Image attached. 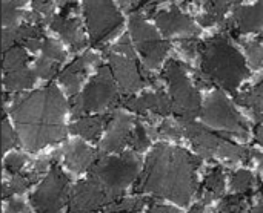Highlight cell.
Masks as SVG:
<instances>
[{
	"instance_id": "obj_13",
	"label": "cell",
	"mask_w": 263,
	"mask_h": 213,
	"mask_svg": "<svg viewBox=\"0 0 263 213\" xmlns=\"http://www.w3.org/2000/svg\"><path fill=\"white\" fill-rule=\"evenodd\" d=\"M183 129V135L193 143L194 149L200 155V158H214L217 157L225 137L217 135L203 123H197L196 120H177Z\"/></svg>"
},
{
	"instance_id": "obj_50",
	"label": "cell",
	"mask_w": 263,
	"mask_h": 213,
	"mask_svg": "<svg viewBox=\"0 0 263 213\" xmlns=\"http://www.w3.org/2000/svg\"><path fill=\"white\" fill-rule=\"evenodd\" d=\"M12 2H14L18 8H22V6L25 5V0H12Z\"/></svg>"
},
{
	"instance_id": "obj_7",
	"label": "cell",
	"mask_w": 263,
	"mask_h": 213,
	"mask_svg": "<svg viewBox=\"0 0 263 213\" xmlns=\"http://www.w3.org/2000/svg\"><path fill=\"white\" fill-rule=\"evenodd\" d=\"M69 178L57 161L51 163L49 172L31 195V204L37 213H60L69 204Z\"/></svg>"
},
{
	"instance_id": "obj_47",
	"label": "cell",
	"mask_w": 263,
	"mask_h": 213,
	"mask_svg": "<svg viewBox=\"0 0 263 213\" xmlns=\"http://www.w3.org/2000/svg\"><path fill=\"white\" fill-rule=\"evenodd\" d=\"M253 158L257 160L260 169H263V152H257V151H253Z\"/></svg>"
},
{
	"instance_id": "obj_30",
	"label": "cell",
	"mask_w": 263,
	"mask_h": 213,
	"mask_svg": "<svg viewBox=\"0 0 263 213\" xmlns=\"http://www.w3.org/2000/svg\"><path fill=\"white\" fill-rule=\"evenodd\" d=\"M253 183L254 177L250 171H237L231 175V186L236 194H243L250 197L253 194Z\"/></svg>"
},
{
	"instance_id": "obj_48",
	"label": "cell",
	"mask_w": 263,
	"mask_h": 213,
	"mask_svg": "<svg viewBox=\"0 0 263 213\" xmlns=\"http://www.w3.org/2000/svg\"><path fill=\"white\" fill-rule=\"evenodd\" d=\"M253 213H263V194H262V198H260V203L253 209Z\"/></svg>"
},
{
	"instance_id": "obj_17",
	"label": "cell",
	"mask_w": 263,
	"mask_h": 213,
	"mask_svg": "<svg viewBox=\"0 0 263 213\" xmlns=\"http://www.w3.org/2000/svg\"><path fill=\"white\" fill-rule=\"evenodd\" d=\"M225 28L236 34L263 32V0L251 6H237Z\"/></svg>"
},
{
	"instance_id": "obj_20",
	"label": "cell",
	"mask_w": 263,
	"mask_h": 213,
	"mask_svg": "<svg viewBox=\"0 0 263 213\" xmlns=\"http://www.w3.org/2000/svg\"><path fill=\"white\" fill-rule=\"evenodd\" d=\"M97 158L99 157L96 155V151L86 146L83 141H74L65 147V164L76 174L88 172Z\"/></svg>"
},
{
	"instance_id": "obj_25",
	"label": "cell",
	"mask_w": 263,
	"mask_h": 213,
	"mask_svg": "<svg viewBox=\"0 0 263 213\" xmlns=\"http://www.w3.org/2000/svg\"><path fill=\"white\" fill-rule=\"evenodd\" d=\"M233 0H205L203 8L205 14L199 17V23L202 26H213L217 23H222L225 12L230 9Z\"/></svg>"
},
{
	"instance_id": "obj_51",
	"label": "cell",
	"mask_w": 263,
	"mask_h": 213,
	"mask_svg": "<svg viewBox=\"0 0 263 213\" xmlns=\"http://www.w3.org/2000/svg\"><path fill=\"white\" fill-rule=\"evenodd\" d=\"M260 40H263V32H262V34H260Z\"/></svg>"
},
{
	"instance_id": "obj_26",
	"label": "cell",
	"mask_w": 263,
	"mask_h": 213,
	"mask_svg": "<svg viewBox=\"0 0 263 213\" xmlns=\"http://www.w3.org/2000/svg\"><path fill=\"white\" fill-rule=\"evenodd\" d=\"M236 103L243 106V108H248V109H253L257 115H262L263 114V80L260 83H257L253 89L250 91H245L242 94H237L236 95Z\"/></svg>"
},
{
	"instance_id": "obj_38",
	"label": "cell",
	"mask_w": 263,
	"mask_h": 213,
	"mask_svg": "<svg viewBox=\"0 0 263 213\" xmlns=\"http://www.w3.org/2000/svg\"><path fill=\"white\" fill-rule=\"evenodd\" d=\"M17 137H18V135L14 134V131H12V127L9 126L8 120L3 117V121H2V147H3L5 152L17 144Z\"/></svg>"
},
{
	"instance_id": "obj_21",
	"label": "cell",
	"mask_w": 263,
	"mask_h": 213,
	"mask_svg": "<svg viewBox=\"0 0 263 213\" xmlns=\"http://www.w3.org/2000/svg\"><path fill=\"white\" fill-rule=\"evenodd\" d=\"M51 28L76 51L85 48L86 40L82 31V25L77 18H71L66 15H57L51 22Z\"/></svg>"
},
{
	"instance_id": "obj_16",
	"label": "cell",
	"mask_w": 263,
	"mask_h": 213,
	"mask_svg": "<svg viewBox=\"0 0 263 213\" xmlns=\"http://www.w3.org/2000/svg\"><path fill=\"white\" fill-rule=\"evenodd\" d=\"M156 23L165 37L190 38L199 32L193 18H190L186 14H183L177 6L171 8L170 11H160L156 15Z\"/></svg>"
},
{
	"instance_id": "obj_35",
	"label": "cell",
	"mask_w": 263,
	"mask_h": 213,
	"mask_svg": "<svg viewBox=\"0 0 263 213\" xmlns=\"http://www.w3.org/2000/svg\"><path fill=\"white\" fill-rule=\"evenodd\" d=\"M42 55L49 58V60H54L57 63H62L66 57V54L63 52V49L60 48V45L51 38H45L43 41V46H42Z\"/></svg>"
},
{
	"instance_id": "obj_10",
	"label": "cell",
	"mask_w": 263,
	"mask_h": 213,
	"mask_svg": "<svg viewBox=\"0 0 263 213\" xmlns=\"http://www.w3.org/2000/svg\"><path fill=\"white\" fill-rule=\"evenodd\" d=\"M83 14L92 46H100L122 25V15L112 0H85Z\"/></svg>"
},
{
	"instance_id": "obj_42",
	"label": "cell",
	"mask_w": 263,
	"mask_h": 213,
	"mask_svg": "<svg viewBox=\"0 0 263 213\" xmlns=\"http://www.w3.org/2000/svg\"><path fill=\"white\" fill-rule=\"evenodd\" d=\"M34 11L40 17H46L52 11V0H34Z\"/></svg>"
},
{
	"instance_id": "obj_39",
	"label": "cell",
	"mask_w": 263,
	"mask_h": 213,
	"mask_svg": "<svg viewBox=\"0 0 263 213\" xmlns=\"http://www.w3.org/2000/svg\"><path fill=\"white\" fill-rule=\"evenodd\" d=\"M25 163H26L25 155H22V154H11V155H8L6 160H5V169H6L11 175H17V174L22 172Z\"/></svg>"
},
{
	"instance_id": "obj_1",
	"label": "cell",
	"mask_w": 263,
	"mask_h": 213,
	"mask_svg": "<svg viewBox=\"0 0 263 213\" xmlns=\"http://www.w3.org/2000/svg\"><path fill=\"white\" fill-rule=\"evenodd\" d=\"M199 166L200 158L182 147L160 143L148 155L134 190L153 194L177 206H188L197 192L196 171Z\"/></svg>"
},
{
	"instance_id": "obj_32",
	"label": "cell",
	"mask_w": 263,
	"mask_h": 213,
	"mask_svg": "<svg viewBox=\"0 0 263 213\" xmlns=\"http://www.w3.org/2000/svg\"><path fill=\"white\" fill-rule=\"evenodd\" d=\"M59 66H60V63H57L54 60H49V58L42 55L39 60H35V65H34L32 71L35 72L37 77L45 78V80H51L59 74Z\"/></svg>"
},
{
	"instance_id": "obj_33",
	"label": "cell",
	"mask_w": 263,
	"mask_h": 213,
	"mask_svg": "<svg viewBox=\"0 0 263 213\" xmlns=\"http://www.w3.org/2000/svg\"><path fill=\"white\" fill-rule=\"evenodd\" d=\"M129 144H131L133 151H136V152H143L149 146V137H148L145 127L142 126V123H136L134 131L129 138Z\"/></svg>"
},
{
	"instance_id": "obj_31",
	"label": "cell",
	"mask_w": 263,
	"mask_h": 213,
	"mask_svg": "<svg viewBox=\"0 0 263 213\" xmlns=\"http://www.w3.org/2000/svg\"><path fill=\"white\" fill-rule=\"evenodd\" d=\"M248 204V195L243 194H236L223 198L219 204V212L220 213H242Z\"/></svg>"
},
{
	"instance_id": "obj_19",
	"label": "cell",
	"mask_w": 263,
	"mask_h": 213,
	"mask_svg": "<svg viewBox=\"0 0 263 213\" xmlns=\"http://www.w3.org/2000/svg\"><path fill=\"white\" fill-rule=\"evenodd\" d=\"M97 60V57L92 52H86L76 58L71 65H68L62 72H60V83L66 88V91L74 97L79 94L80 86L85 80V75L89 69V66Z\"/></svg>"
},
{
	"instance_id": "obj_15",
	"label": "cell",
	"mask_w": 263,
	"mask_h": 213,
	"mask_svg": "<svg viewBox=\"0 0 263 213\" xmlns=\"http://www.w3.org/2000/svg\"><path fill=\"white\" fill-rule=\"evenodd\" d=\"M43 29L39 23H23L20 26L5 28L2 34L3 51L12 46H23L29 51L42 49L43 46Z\"/></svg>"
},
{
	"instance_id": "obj_14",
	"label": "cell",
	"mask_w": 263,
	"mask_h": 213,
	"mask_svg": "<svg viewBox=\"0 0 263 213\" xmlns=\"http://www.w3.org/2000/svg\"><path fill=\"white\" fill-rule=\"evenodd\" d=\"M133 131H134L133 117L125 112L114 111L111 114V118L106 126V135L103 137V140L100 143L102 155H108L112 152H122L123 147L129 143Z\"/></svg>"
},
{
	"instance_id": "obj_44",
	"label": "cell",
	"mask_w": 263,
	"mask_h": 213,
	"mask_svg": "<svg viewBox=\"0 0 263 213\" xmlns=\"http://www.w3.org/2000/svg\"><path fill=\"white\" fill-rule=\"evenodd\" d=\"M148 213H179L176 209L165 206V204H157V203H151Z\"/></svg>"
},
{
	"instance_id": "obj_22",
	"label": "cell",
	"mask_w": 263,
	"mask_h": 213,
	"mask_svg": "<svg viewBox=\"0 0 263 213\" xmlns=\"http://www.w3.org/2000/svg\"><path fill=\"white\" fill-rule=\"evenodd\" d=\"M111 115H91V117H80L77 121H74L69 127V131L83 140L88 141H97L103 129L108 126Z\"/></svg>"
},
{
	"instance_id": "obj_18",
	"label": "cell",
	"mask_w": 263,
	"mask_h": 213,
	"mask_svg": "<svg viewBox=\"0 0 263 213\" xmlns=\"http://www.w3.org/2000/svg\"><path fill=\"white\" fill-rule=\"evenodd\" d=\"M122 104L140 115L146 114L148 111L162 117H168L170 114H173V100L162 91L143 94L140 97H128L122 100Z\"/></svg>"
},
{
	"instance_id": "obj_28",
	"label": "cell",
	"mask_w": 263,
	"mask_h": 213,
	"mask_svg": "<svg viewBox=\"0 0 263 213\" xmlns=\"http://www.w3.org/2000/svg\"><path fill=\"white\" fill-rule=\"evenodd\" d=\"M28 63V54L23 46H12L5 51L3 54V71H15L26 68Z\"/></svg>"
},
{
	"instance_id": "obj_23",
	"label": "cell",
	"mask_w": 263,
	"mask_h": 213,
	"mask_svg": "<svg viewBox=\"0 0 263 213\" xmlns=\"http://www.w3.org/2000/svg\"><path fill=\"white\" fill-rule=\"evenodd\" d=\"M35 77H37L35 72L31 71L26 66V68H22V69L5 72L3 84H5V89L9 91V92H20V91L29 89L34 84Z\"/></svg>"
},
{
	"instance_id": "obj_8",
	"label": "cell",
	"mask_w": 263,
	"mask_h": 213,
	"mask_svg": "<svg viewBox=\"0 0 263 213\" xmlns=\"http://www.w3.org/2000/svg\"><path fill=\"white\" fill-rule=\"evenodd\" d=\"M108 65L112 71L116 83L126 94L140 91L146 80L139 66V61L134 54V48L128 37H123L117 45L106 52Z\"/></svg>"
},
{
	"instance_id": "obj_43",
	"label": "cell",
	"mask_w": 263,
	"mask_h": 213,
	"mask_svg": "<svg viewBox=\"0 0 263 213\" xmlns=\"http://www.w3.org/2000/svg\"><path fill=\"white\" fill-rule=\"evenodd\" d=\"M6 213H28V207L25 206L23 201L11 198L6 206Z\"/></svg>"
},
{
	"instance_id": "obj_11",
	"label": "cell",
	"mask_w": 263,
	"mask_h": 213,
	"mask_svg": "<svg viewBox=\"0 0 263 213\" xmlns=\"http://www.w3.org/2000/svg\"><path fill=\"white\" fill-rule=\"evenodd\" d=\"M129 31H131V35L137 49L140 51L143 57L146 68L149 69L159 68L171 48L170 41L162 40L157 29L153 28L139 12L131 15Z\"/></svg>"
},
{
	"instance_id": "obj_6",
	"label": "cell",
	"mask_w": 263,
	"mask_h": 213,
	"mask_svg": "<svg viewBox=\"0 0 263 213\" xmlns=\"http://www.w3.org/2000/svg\"><path fill=\"white\" fill-rule=\"evenodd\" d=\"M163 78L170 86L173 114L177 120H196L202 112V98L193 86L185 66L177 60H170L163 69Z\"/></svg>"
},
{
	"instance_id": "obj_2",
	"label": "cell",
	"mask_w": 263,
	"mask_h": 213,
	"mask_svg": "<svg viewBox=\"0 0 263 213\" xmlns=\"http://www.w3.org/2000/svg\"><path fill=\"white\" fill-rule=\"evenodd\" d=\"M68 103L54 84L15 98L11 117L25 149L35 152L63 140L66 137L63 123Z\"/></svg>"
},
{
	"instance_id": "obj_24",
	"label": "cell",
	"mask_w": 263,
	"mask_h": 213,
	"mask_svg": "<svg viewBox=\"0 0 263 213\" xmlns=\"http://www.w3.org/2000/svg\"><path fill=\"white\" fill-rule=\"evenodd\" d=\"M223 189H225V174L220 166H216L210 171V174L206 175V178L203 181L202 201L208 204L210 200L220 197L223 194Z\"/></svg>"
},
{
	"instance_id": "obj_9",
	"label": "cell",
	"mask_w": 263,
	"mask_h": 213,
	"mask_svg": "<svg viewBox=\"0 0 263 213\" xmlns=\"http://www.w3.org/2000/svg\"><path fill=\"white\" fill-rule=\"evenodd\" d=\"M200 117L203 124L210 129L228 132L240 138L248 137V126L220 89L213 91L208 95L202 104Z\"/></svg>"
},
{
	"instance_id": "obj_36",
	"label": "cell",
	"mask_w": 263,
	"mask_h": 213,
	"mask_svg": "<svg viewBox=\"0 0 263 213\" xmlns=\"http://www.w3.org/2000/svg\"><path fill=\"white\" fill-rule=\"evenodd\" d=\"M248 61L253 68H263V45L257 41H251L245 45Z\"/></svg>"
},
{
	"instance_id": "obj_53",
	"label": "cell",
	"mask_w": 263,
	"mask_h": 213,
	"mask_svg": "<svg viewBox=\"0 0 263 213\" xmlns=\"http://www.w3.org/2000/svg\"><path fill=\"white\" fill-rule=\"evenodd\" d=\"M211 213H217V212H211Z\"/></svg>"
},
{
	"instance_id": "obj_12",
	"label": "cell",
	"mask_w": 263,
	"mask_h": 213,
	"mask_svg": "<svg viewBox=\"0 0 263 213\" xmlns=\"http://www.w3.org/2000/svg\"><path fill=\"white\" fill-rule=\"evenodd\" d=\"M122 197V192L106 189L105 186L88 177V180L79 181L71 189L68 213H99Z\"/></svg>"
},
{
	"instance_id": "obj_27",
	"label": "cell",
	"mask_w": 263,
	"mask_h": 213,
	"mask_svg": "<svg viewBox=\"0 0 263 213\" xmlns=\"http://www.w3.org/2000/svg\"><path fill=\"white\" fill-rule=\"evenodd\" d=\"M39 180V174L35 171L32 172H26V174H17V175H12L11 178V183L9 186H3V198H8L9 195L12 197L14 194H22L25 192L28 187H31L34 183H37Z\"/></svg>"
},
{
	"instance_id": "obj_5",
	"label": "cell",
	"mask_w": 263,
	"mask_h": 213,
	"mask_svg": "<svg viewBox=\"0 0 263 213\" xmlns=\"http://www.w3.org/2000/svg\"><path fill=\"white\" fill-rule=\"evenodd\" d=\"M119 101L117 84L109 65H100L96 77L85 86V89L74 95L71 111L72 115L80 118L88 114L99 112L111 108Z\"/></svg>"
},
{
	"instance_id": "obj_34",
	"label": "cell",
	"mask_w": 263,
	"mask_h": 213,
	"mask_svg": "<svg viewBox=\"0 0 263 213\" xmlns=\"http://www.w3.org/2000/svg\"><path fill=\"white\" fill-rule=\"evenodd\" d=\"M22 8H18L12 0H3V12H2V20L6 28L15 26L18 18L22 17Z\"/></svg>"
},
{
	"instance_id": "obj_3",
	"label": "cell",
	"mask_w": 263,
	"mask_h": 213,
	"mask_svg": "<svg viewBox=\"0 0 263 213\" xmlns=\"http://www.w3.org/2000/svg\"><path fill=\"white\" fill-rule=\"evenodd\" d=\"M202 75L225 91L234 92L250 75L243 55L231 45L227 35H216L203 41L200 52Z\"/></svg>"
},
{
	"instance_id": "obj_45",
	"label": "cell",
	"mask_w": 263,
	"mask_h": 213,
	"mask_svg": "<svg viewBox=\"0 0 263 213\" xmlns=\"http://www.w3.org/2000/svg\"><path fill=\"white\" fill-rule=\"evenodd\" d=\"M256 140L257 143L263 144V114L257 115V124H256Z\"/></svg>"
},
{
	"instance_id": "obj_49",
	"label": "cell",
	"mask_w": 263,
	"mask_h": 213,
	"mask_svg": "<svg viewBox=\"0 0 263 213\" xmlns=\"http://www.w3.org/2000/svg\"><path fill=\"white\" fill-rule=\"evenodd\" d=\"M59 2H60V5H62V6H68V5L74 3L76 0H59Z\"/></svg>"
},
{
	"instance_id": "obj_40",
	"label": "cell",
	"mask_w": 263,
	"mask_h": 213,
	"mask_svg": "<svg viewBox=\"0 0 263 213\" xmlns=\"http://www.w3.org/2000/svg\"><path fill=\"white\" fill-rule=\"evenodd\" d=\"M159 134L160 135H163V137H168V138H180L182 135H183V129H182V126H180V123L179 121H176V123H173V121H170V120H166V121H163L162 124H160V127H159Z\"/></svg>"
},
{
	"instance_id": "obj_41",
	"label": "cell",
	"mask_w": 263,
	"mask_h": 213,
	"mask_svg": "<svg viewBox=\"0 0 263 213\" xmlns=\"http://www.w3.org/2000/svg\"><path fill=\"white\" fill-rule=\"evenodd\" d=\"M180 48H182V51H183L186 55L194 57V55H197V54L202 52L203 41H200V40H197V38H194V37H190V38H185V40L180 41Z\"/></svg>"
},
{
	"instance_id": "obj_46",
	"label": "cell",
	"mask_w": 263,
	"mask_h": 213,
	"mask_svg": "<svg viewBox=\"0 0 263 213\" xmlns=\"http://www.w3.org/2000/svg\"><path fill=\"white\" fill-rule=\"evenodd\" d=\"M205 207H206V203H203V201L200 200V201H197V204H194V206L191 207L190 213H203L205 212Z\"/></svg>"
},
{
	"instance_id": "obj_37",
	"label": "cell",
	"mask_w": 263,
	"mask_h": 213,
	"mask_svg": "<svg viewBox=\"0 0 263 213\" xmlns=\"http://www.w3.org/2000/svg\"><path fill=\"white\" fill-rule=\"evenodd\" d=\"M163 2H168V0H120V6L125 9V11H131V12H139L140 9H151L154 8L156 5L159 3H163Z\"/></svg>"
},
{
	"instance_id": "obj_29",
	"label": "cell",
	"mask_w": 263,
	"mask_h": 213,
	"mask_svg": "<svg viewBox=\"0 0 263 213\" xmlns=\"http://www.w3.org/2000/svg\"><path fill=\"white\" fill-rule=\"evenodd\" d=\"M146 204V198H119L111 206H108L105 213H136Z\"/></svg>"
},
{
	"instance_id": "obj_4",
	"label": "cell",
	"mask_w": 263,
	"mask_h": 213,
	"mask_svg": "<svg viewBox=\"0 0 263 213\" xmlns=\"http://www.w3.org/2000/svg\"><path fill=\"white\" fill-rule=\"evenodd\" d=\"M88 174L89 178L106 189L123 194L126 187L136 184L142 172L139 158L133 152H125L120 155H99Z\"/></svg>"
},
{
	"instance_id": "obj_52",
	"label": "cell",
	"mask_w": 263,
	"mask_h": 213,
	"mask_svg": "<svg viewBox=\"0 0 263 213\" xmlns=\"http://www.w3.org/2000/svg\"><path fill=\"white\" fill-rule=\"evenodd\" d=\"M233 2H240V0H233Z\"/></svg>"
}]
</instances>
